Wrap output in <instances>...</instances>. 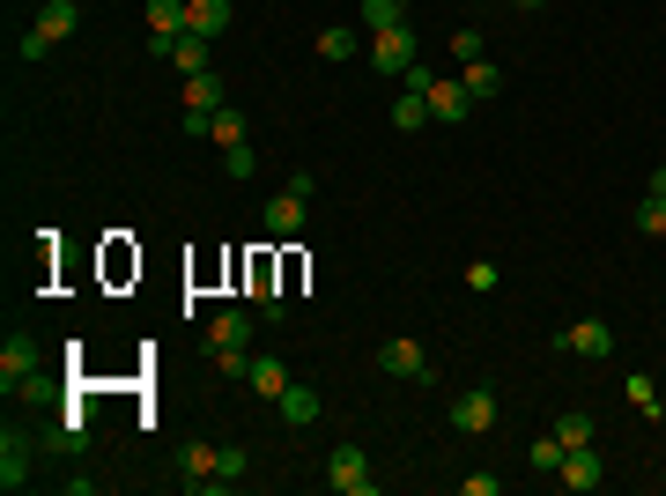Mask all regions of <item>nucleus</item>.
Returning a JSON list of instances; mask_svg holds the SVG:
<instances>
[{"instance_id":"obj_1","label":"nucleus","mask_w":666,"mask_h":496,"mask_svg":"<svg viewBox=\"0 0 666 496\" xmlns=\"http://www.w3.org/2000/svg\"><path fill=\"white\" fill-rule=\"evenodd\" d=\"M208 356H215L222 378H245L252 371V312H215L208 319Z\"/></svg>"},{"instance_id":"obj_2","label":"nucleus","mask_w":666,"mask_h":496,"mask_svg":"<svg viewBox=\"0 0 666 496\" xmlns=\"http://www.w3.org/2000/svg\"><path fill=\"white\" fill-rule=\"evenodd\" d=\"M326 482H334L341 496H370V489H378L370 452H363V445H334V460H326Z\"/></svg>"},{"instance_id":"obj_3","label":"nucleus","mask_w":666,"mask_h":496,"mask_svg":"<svg viewBox=\"0 0 666 496\" xmlns=\"http://www.w3.org/2000/svg\"><path fill=\"white\" fill-rule=\"evenodd\" d=\"M370 67H378V75H408V67H415V30L408 23L378 30V38H370Z\"/></svg>"},{"instance_id":"obj_4","label":"nucleus","mask_w":666,"mask_h":496,"mask_svg":"<svg viewBox=\"0 0 666 496\" xmlns=\"http://www.w3.org/2000/svg\"><path fill=\"white\" fill-rule=\"evenodd\" d=\"M30 378H38V341H30V334H8V341H0V393H15Z\"/></svg>"},{"instance_id":"obj_5","label":"nucleus","mask_w":666,"mask_h":496,"mask_svg":"<svg viewBox=\"0 0 666 496\" xmlns=\"http://www.w3.org/2000/svg\"><path fill=\"white\" fill-rule=\"evenodd\" d=\"M452 430H459V437H489V430H496V393H482V386L459 393V400H452Z\"/></svg>"},{"instance_id":"obj_6","label":"nucleus","mask_w":666,"mask_h":496,"mask_svg":"<svg viewBox=\"0 0 666 496\" xmlns=\"http://www.w3.org/2000/svg\"><path fill=\"white\" fill-rule=\"evenodd\" d=\"M208 45H215V38H200V30H178L171 45H156V60H171L178 75H208Z\"/></svg>"},{"instance_id":"obj_7","label":"nucleus","mask_w":666,"mask_h":496,"mask_svg":"<svg viewBox=\"0 0 666 496\" xmlns=\"http://www.w3.org/2000/svg\"><path fill=\"white\" fill-rule=\"evenodd\" d=\"M556 482H563V489H600V482H607V467H600V452H592V445H570L563 467H556Z\"/></svg>"},{"instance_id":"obj_8","label":"nucleus","mask_w":666,"mask_h":496,"mask_svg":"<svg viewBox=\"0 0 666 496\" xmlns=\"http://www.w3.org/2000/svg\"><path fill=\"white\" fill-rule=\"evenodd\" d=\"M467 112H474V97H467V82H430V119H437V126H459V119H467Z\"/></svg>"},{"instance_id":"obj_9","label":"nucleus","mask_w":666,"mask_h":496,"mask_svg":"<svg viewBox=\"0 0 666 496\" xmlns=\"http://www.w3.org/2000/svg\"><path fill=\"white\" fill-rule=\"evenodd\" d=\"M556 348H570V356H615V326L607 319H578Z\"/></svg>"},{"instance_id":"obj_10","label":"nucleus","mask_w":666,"mask_h":496,"mask_svg":"<svg viewBox=\"0 0 666 496\" xmlns=\"http://www.w3.org/2000/svg\"><path fill=\"white\" fill-rule=\"evenodd\" d=\"M378 363L393 378H430V356H422V341H408V334H393V341L378 348Z\"/></svg>"},{"instance_id":"obj_11","label":"nucleus","mask_w":666,"mask_h":496,"mask_svg":"<svg viewBox=\"0 0 666 496\" xmlns=\"http://www.w3.org/2000/svg\"><path fill=\"white\" fill-rule=\"evenodd\" d=\"M178 30H193V23H186V0H148V52L171 45Z\"/></svg>"},{"instance_id":"obj_12","label":"nucleus","mask_w":666,"mask_h":496,"mask_svg":"<svg viewBox=\"0 0 666 496\" xmlns=\"http://www.w3.org/2000/svg\"><path fill=\"white\" fill-rule=\"evenodd\" d=\"M304 208H311V200L282 186V193L267 200V238H296V230H304Z\"/></svg>"},{"instance_id":"obj_13","label":"nucleus","mask_w":666,"mask_h":496,"mask_svg":"<svg viewBox=\"0 0 666 496\" xmlns=\"http://www.w3.org/2000/svg\"><path fill=\"white\" fill-rule=\"evenodd\" d=\"M215 467H222V445H186L178 452V474H186V489H208V482H215Z\"/></svg>"},{"instance_id":"obj_14","label":"nucleus","mask_w":666,"mask_h":496,"mask_svg":"<svg viewBox=\"0 0 666 496\" xmlns=\"http://www.w3.org/2000/svg\"><path fill=\"white\" fill-rule=\"evenodd\" d=\"M222 75L208 67V75H186V119H208V112H222Z\"/></svg>"},{"instance_id":"obj_15","label":"nucleus","mask_w":666,"mask_h":496,"mask_svg":"<svg viewBox=\"0 0 666 496\" xmlns=\"http://www.w3.org/2000/svg\"><path fill=\"white\" fill-rule=\"evenodd\" d=\"M245 378H252V393H260V400H282V393L296 386L282 356H252V371H245Z\"/></svg>"},{"instance_id":"obj_16","label":"nucleus","mask_w":666,"mask_h":496,"mask_svg":"<svg viewBox=\"0 0 666 496\" xmlns=\"http://www.w3.org/2000/svg\"><path fill=\"white\" fill-rule=\"evenodd\" d=\"M23 482H30V437L8 430V437H0V489H23Z\"/></svg>"},{"instance_id":"obj_17","label":"nucleus","mask_w":666,"mask_h":496,"mask_svg":"<svg viewBox=\"0 0 666 496\" xmlns=\"http://www.w3.org/2000/svg\"><path fill=\"white\" fill-rule=\"evenodd\" d=\"M30 30H45L52 45H60V38H74V30H82V8H74V0H45V8H38V23Z\"/></svg>"},{"instance_id":"obj_18","label":"nucleus","mask_w":666,"mask_h":496,"mask_svg":"<svg viewBox=\"0 0 666 496\" xmlns=\"http://www.w3.org/2000/svg\"><path fill=\"white\" fill-rule=\"evenodd\" d=\"M459 82H467L474 104H489L496 89H504V67H496V60H467V67H459Z\"/></svg>"},{"instance_id":"obj_19","label":"nucleus","mask_w":666,"mask_h":496,"mask_svg":"<svg viewBox=\"0 0 666 496\" xmlns=\"http://www.w3.org/2000/svg\"><path fill=\"white\" fill-rule=\"evenodd\" d=\"M186 23H193L200 38H222V30H230V0H186Z\"/></svg>"},{"instance_id":"obj_20","label":"nucleus","mask_w":666,"mask_h":496,"mask_svg":"<svg viewBox=\"0 0 666 496\" xmlns=\"http://www.w3.org/2000/svg\"><path fill=\"white\" fill-rule=\"evenodd\" d=\"M274 408H282V422H296V430H304V422H319V393H311V386H289Z\"/></svg>"},{"instance_id":"obj_21","label":"nucleus","mask_w":666,"mask_h":496,"mask_svg":"<svg viewBox=\"0 0 666 496\" xmlns=\"http://www.w3.org/2000/svg\"><path fill=\"white\" fill-rule=\"evenodd\" d=\"M385 119H393L400 134H415V126H430V97H415V89H400V97H393V112H385Z\"/></svg>"},{"instance_id":"obj_22","label":"nucleus","mask_w":666,"mask_h":496,"mask_svg":"<svg viewBox=\"0 0 666 496\" xmlns=\"http://www.w3.org/2000/svg\"><path fill=\"white\" fill-rule=\"evenodd\" d=\"M408 23V0H363V30L378 38V30H400Z\"/></svg>"},{"instance_id":"obj_23","label":"nucleus","mask_w":666,"mask_h":496,"mask_svg":"<svg viewBox=\"0 0 666 496\" xmlns=\"http://www.w3.org/2000/svg\"><path fill=\"white\" fill-rule=\"evenodd\" d=\"M208 141L237 149V141H245V112H230V104H222V112H208Z\"/></svg>"},{"instance_id":"obj_24","label":"nucleus","mask_w":666,"mask_h":496,"mask_svg":"<svg viewBox=\"0 0 666 496\" xmlns=\"http://www.w3.org/2000/svg\"><path fill=\"white\" fill-rule=\"evenodd\" d=\"M356 45H363V38H356V30H348V23L319 30V60H356Z\"/></svg>"},{"instance_id":"obj_25","label":"nucleus","mask_w":666,"mask_h":496,"mask_svg":"<svg viewBox=\"0 0 666 496\" xmlns=\"http://www.w3.org/2000/svg\"><path fill=\"white\" fill-rule=\"evenodd\" d=\"M245 474H252L245 445H222V467H215V482H230V489H237V482H245Z\"/></svg>"},{"instance_id":"obj_26","label":"nucleus","mask_w":666,"mask_h":496,"mask_svg":"<svg viewBox=\"0 0 666 496\" xmlns=\"http://www.w3.org/2000/svg\"><path fill=\"white\" fill-rule=\"evenodd\" d=\"M563 437H556V430H548V437H533V467H541V474H556V467H563Z\"/></svg>"},{"instance_id":"obj_27","label":"nucleus","mask_w":666,"mask_h":496,"mask_svg":"<svg viewBox=\"0 0 666 496\" xmlns=\"http://www.w3.org/2000/svg\"><path fill=\"white\" fill-rule=\"evenodd\" d=\"M637 230H644V238H666V200H659V193H644V208H637Z\"/></svg>"},{"instance_id":"obj_28","label":"nucleus","mask_w":666,"mask_h":496,"mask_svg":"<svg viewBox=\"0 0 666 496\" xmlns=\"http://www.w3.org/2000/svg\"><path fill=\"white\" fill-rule=\"evenodd\" d=\"M556 437L563 445H592V415H556Z\"/></svg>"},{"instance_id":"obj_29","label":"nucleus","mask_w":666,"mask_h":496,"mask_svg":"<svg viewBox=\"0 0 666 496\" xmlns=\"http://www.w3.org/2000/svg\"><path fill=\"white\" fill-rule=\"evenodd\" d=\"M452 60H459V67L482 60V30H452Z\"/></svg>"},{"instance_id":"obj_30","label":"nucleus","mask_w":666,"mask_h":496,"mask_svg":"<svg viewBox=\"0 0 666 496\" xmlns=\"http://www.w3.org/2000/svg\"><path fill=\"white\" fill-rule=\"evenodd\" d=\"M222 171H230V178H252V141H237V149H222Z\"/></svg>"},{"instance_id":"obj_31","label":"nucleus","mask_w":666,"mask_h":496,"mask_svg":"<svg viewBox=\"0 0 666 496\" xmlns=\"http://www.w3.org/2000/svg\"><path fill=\"white\" fill-rule=\"evenodd\" d=\"M15 52H23V60H45L52 38H45V30H23V45H15Z\"/></svg>"},{"instance_id":"obj_32","label":"nucleus","mask_w":666,"mask_h":496,"mask_svg":"<svg viewBox=\"0 0 666 496\" xmlns=\"http://www.w3.org/2000/svg\"><path fill=\"white\" fill-rule=\"evenodd\" d=\"M467 289H496V260H474V267H467Z\"/></svg>"},{"instance_id":"obj_33","label":"nucleus","mask_w":666,"mask_h":496,"mask_svg":"<svg viewBox=\"0 0 666 496\" xmlns=\"http://www.w3.org/2000/svg\"><path fill=\"white\" fill-rule=\"evenodd\" d=\"M511 8H541V0H511Z\"/></svg>"}]
</instances>
